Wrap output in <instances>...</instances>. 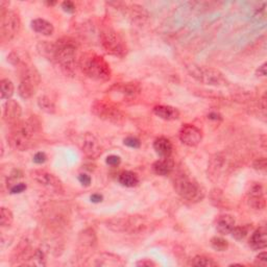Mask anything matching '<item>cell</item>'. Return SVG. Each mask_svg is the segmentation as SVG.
Segmentation results:
<instances>
[{"label":"cell","instance_id":"6da1fadb","mask_svg":"<svg viewBox=\"0 0 267 267\" xmlns=\"http://www.w3.org/2000/svg\"><path fill=\"white\" fill-rule=\"evenodd\" d=\"M39 135V125L33 120H21L11 127L8 135L10 144L19 152H26L32 149Z\"/></svg>","mask_w":267,"mask_h":267},{"label":"cell","instance_id":"7a4b0ae2","mask_svg":"<svg viewBox=\"0 0 267 267\" xmlns=\"http://www.w3.org/2000/svg\"><path fill=\"white\" fill-rule=\"evenodd\" d=\"M78 67L87 77L97 81H108L112 70L108 62L95 52H85L78 58Z\"/></svg>","mask_w":267,"mask_h":267},{"label":"cell","instance_id":"3957f363","mask_svg":"<svg viewBox=\"0 0 267 267\" xmlns=\"http://www.w3.org/2000/svg\"><path fill=\"white\" fill-rule=\"evenodd\" d=\"M172 182L175 192L190 202H199L206 196V190L201 185L184 170L175 172Z\"/></svg>","mask_w":267,"mask_h":267},{"label":"cell","instance_id":"277c9868","mask_svg":"<svg viewBox=\"0 0 267 267\" xmlns=\"http://www.w3.org/2000/svg\"><path fill=\"white\" fill-rule=\"evenodd\" d=\"M77 47L70 38H63L53 43V57L66 74H72L76 65Z\"/></svg>","mask_w":267,"mask_h":267},{"label":"cell","instance_id":"5b68a950","mask_svg":"<svg viewBox=\"0 0 267 267\" xmlns=\"http://www.w3.org/2000/svg\"><path fill=\"white\" fill-rule=\"evenodd\" d=\"M20 84L18 86V94L22 99L32 98L41 83V75L38 69L28 62H24L19 67Z\"/></svg>","mask_w":267,"mask_h":267},{"label":"cell","instance_id":"8992f818","mask_svg":"<svg viewBox=\"0 0 267 267\" xmlns=\"http://www.w3.org/2000/svg\"><path fill=\"white\" fill-rule=\"evenodd\" d=\"M151 222L144 216L115 217L107 221V228L117 233L141 234L150 229Z\"/></svg>","mask_w":267,"mask_h":267},{"label":"cell","instance_id":"52a82bcc","mask_svg":"<svg viewBox=\"0 0 267 267\" xmlns=\"http://www.w3.org/2000/svg\"><path fill=\"white\" fill-rule=\"evenodd\" d=\"M189 75L198 83L212 87H225L229 85V81L224 74L218 69L191 64L187 67Z\"/></svg>","mask_w":267,"mask_h":267},{"label":"cell","instance_id":"ba28073f","mask_svg":"<svg viewBox=\"0 0 267 267\" xmlns=\"http://www.w3.org/2000/svg\"><path fill=\"white\" fill-rule=\"evenodd\" d=\"M91 111L97 118L115 126H122L127 120L125 113L112 100L96 99L91 106Z\"/></svg>","mask_w":267,"mask_h":267},{"label":"cell","instance_id":"9c48e42d","mask_svg":"<svg viewBox=\"0 0 267 267\" xmlns=\"http://www.w3.org/2000/svg\"><path fill=\"white\" fill-rule=\"evenodd\" d=\"M100 44L104 50L116 57H125L128 53V46L122 37L112 28H106L100 33Z\"/></svg>","mask_w":267,"mask_h":267},{"label":"cell","instance_id":"30bf717a","mask_svg":"<svg viewBox=\"0 0 267 267\" xmlns=\"http://www.w3.org/2000/svg\"><path fill=\"white\" fill-rule=\"evenodd\" d=\"M22 22L20 15L15 11H7L2 14L0 21V38L3 42H11L21 31Z\"/></svg>","mask_w":267,"mask_h":267},{"label":"cell","instance_id":"8fae6325","mask_svg":"<svg viewBox=\"0 0 267 267\" xmlns=\"http://www.w3.org/2000/svg\"><path fill=\"white\" fill-rule=\"evenodd\" d=\"M32 179L37 182L40 186L44 187L48 191L55 194H64V186L62 181L55 176L53 173H50L46 170L36 169L31 171Z\"/></svg>","mask_w":267,"mask_h":267},{"label":"cell","instance_id":"7c38bea8","mask_svg":"<svg viewBox=\"0 0 267 267\" xmlns=\"http://www.w3.org/2000/svg\"><path fill=\"white\" fill-rule=\"evenodd\" d=\"M80 149L87 158L92 160L98 159L102 155V153H104L99 140L91 133H86L83 136L80 143Z\"/></svg>","mask_w":267,"mask_h":267},{"label":"cell","instance_id":"4fadbf2b","mask_svg":"<svg viewBox=\"0 0 267 267\" xmlns=\"http://www.w3.org/2000/svg\"><path fill=\"white\" fill-rule=\"evenodd\" d=\"M179 137L183 144L189 147H195L200 144L202 140V132L193 125H185L180 130Z\"/></svg>","mask_w":267,"mask_h":267},{"label":"cell","instance_id":"5bb4252c","mask_svg":"<svg viewBox=\"0 0 267 267\" xmlns=\"http://www.w3.org/2000/svg\"><path fill=\"white\" fill-rule=\"evenodd\" d=\"M110 93L125 101H133L140 94V87L135 83H119L110 89Z\"/></svg>","mask_w":267,"mask_h":267},{"label":"cell","instance_id":"9a60e30c","mask_svg":"<svg viewBox=\"0 0 267 267\" xmlns=\"http://www.w3.org/2000/svg\"><path fill=\"white\" fill-rule=\"evenodd\" d=\"M22 108L14 99H9L6 101L4 106V120L7 125L11 128L18 122L21 121Z\"/></svg>","mask_w":267,"mask_h":267},{"label":"cell","instance_id":"2e32d148","mask_svg":"<svg viewBox=\"0 0 267 267\" xmlns=\"http://www.w3.org/2000/svg\"><path fill=\"white\" fill-rule=\"evenodd\" d=\"M248 200L250 206L255 210H264L266 207V198L264 188L259 183L254 184L248 192Z\"/></svg>","mask_w":267,"mask_h":267},{"label":"cell","instance_id":"e0dca14e","mask_svg":"<svg viewBox=\"0 0 267 267\" xmlns=\"http://www.w3.org/2000/svg\"><path fill=\"white\" fill-rule=\"evenodd\" d=\"M94 266H104V267H119L125 266L126 262L123 259L112 253H101L99 254L94 261L91 263Z\"/></svg>","mask_w":267,"mask_h":267},{"label":"cell","instance_id":"ac0fdd59","mask_svg":"<svg viewBox=\"0 0 267 267\" xmlns=\"http://www.w3.org/2000/svg\"><path fill=\"white\" fill-rule=\"evenodd\" d=\"M215 230L221 235H229L236 225L235 218L230 214H221L215 220Z\"/></svg>","mask_w":267,"mask_h":267},{"label":"cell","instance_id":"d6986e66","mask_svg":"<svg viewBox=\"0 0 267 267\" xmlns=\"http://www.w3.org/2000/svg\"><path fill=\"white\" fill-rule=\"evenodd\" d=\"M175 169L174 161L169 158H161L156 161L153 165V170L156 174L161 176H166L171 174Z\"/></svg>","mask_w":267,"mask_h":267},{"label":"cell","instance_id":"ffe728a7","mask_svg":"<svg viewBox=\"0 0 267 267\" xmlns=\"http://www.w3.org/2000/svg\"><path fill=\"white\" fill-rule=\"evenodd\" d=\"M267 232L265 227H261L257 229L251 236L249 240V244L251 248L255 251H261L266 249L267 246Z\"/></svg>","mask_w":267,"mask_h":267},{"label":"cell","instance_id":"44dd1931","mask_svg":"<svg viewBox=\"0 0 267 267\" xmlns=\"http://www.w3.org/2000/svg\"><path fill=\"white\" fill-rule=\"evenodd\" d=\"M154 150L161 158H169L172 155L173 146L169 139L165 137H159L154 141Z\"/></svg>","mask_w":267,"mask_h":267},{"label":"cell","instance_id":"7402d4cb","mask_svg":"<svg viewBox=\"0 0 267 267\" xmlns=\"http://www.w3.org/2000/svg\"><path fill=\"white\" fill-rule=\"evenodd\" d=\"M154 114L160 119L166 121H173L180 118V111L171 106H156L154 108Z\"/></svg>","mask_w":267,"mask_h":267},{"label":"cell","instance_id":"603a6c76","mask_svg":"<svg viewBox=\"0 0 267 267\" xmlns=\"http://www.w3.org/2000/svg\"><path fill=\"white\" fill-rule=\"evenodd\" d=\"M31 26L34 32L45 37H50L54 33L53 25L49 21H47V20L42 18L34 19L31 23Z\"/></svg>","mask_w":267,"mask_h":267},{"label":"cell","instance_id":"cb8c5ba5","mask_svg":"<svg viewBox=\"0 0 267 267\" xmlns=\"http://www.w3.org/2000/svg\"><path fill=\"white\" fill-rule=\"evenodd\" d=\"M118 182L122 185L123 187L133 188V187H136L139 184V177L135 172L125 170V171L120 172L118 176Z\"/></svg>","mask_w":267,"mask_h":267},{"label":"cell","instance_id":"d4e9b609","mask_svg":"<svg viewBox=\"0 0 267 267\" xmlns=\"http://www.w3.org/2000/svg\"><path fill=\"white\" fill-rule=\"evenodd\" d=\"M15 86L13 81L9 78H4L0 80V93H2V99L9 100L14 95Z\"/></svg>","mask_w":267,"mask_h":267},{"label":"cell","instance_id":"484cf974","mask_svg":"<svg viewBox=\"0 0 267 267\" xmlns=\"http://www.w3.org/2000/svg\"><path fill=\"white\" fill-rule=\"evenodd\" d=\"M38 107L47 114H54L56 109L54 102L46 95H42L38 98Z\"/></svg>","mask_w":267,"mask_h":267},{"label":"cell","instance_id":"4316f807","mask_svg":"<svg viewBox=\"0 0 267 267\" xmlns=\"http://www.w3.org/2000/svg\"><path fill=\"white\" fill-rule=\"evenodd\" d=\"M189 264L197 267H214L218 265L217 262L207 256H195L193 259H191Z\"/></svg>","mask_w":267,"mask_h":267},{"label":"cell","instance_id":"83f0119b","mask_svg":"<svg viewBox=\"0 0 267 267\" xmlns=\"http://www.w3.org/2000/svg\"><path fill=\"white\" fill-rule=\"evenodd\" d=\"M14 221V215L8 208L3 207L0 210V224L3 228H10Z\"/></svg>","mask_w":267,"mask_h":267},{"label":"cell","instance_id":"f1b7e54d","mask_svg":"<svg viewBox=\"0 0 267 267\" xmlns=\"http://www.w3.org/2000/svg\"><path fill=\"white\" fill-rule=\"evenodd\" d=\"M210 244L212 246V249H214L217 252H225L229 248V242L225 239L221 237H217V236L211 239Z\"/></svg>","mask_w":267,"mask_h":267},{"label":"cell","instance_id":"f546056e","mask_svg":"<svg viewBox=\"0 0 267 267\" xmlns=\"http://www.w3.org/2000/svg\"><path fill=\"white\" fill-rule=\"evenodd\" d=\"M96 235L95 232L91 229L84 231L80 234V242L86 246H93L96 243Z\"/></svg>","mask_w":267,"mask_h":267},{"label":"cell","instance_id":"4dcf8cb0","mask_svg":"<svg viewBox=\"0 0 267 267\" xmlns=\"http://www.w3.org/2000/svg\"><path fill=\"white\" fill-rule=\"evenodd\" d=\"M233 238L236 240H242L249 234V229L244 227V225H235L234 229L231 232Z\"/></svg>","mask_w":267,"mask_h":267},{"label":"cell","instance_id":"1f68e13d","mask_svg":"<svg viewBox=\"0 0 267 267\" xmlns=\"http://www.w3.org/2000/svg\"><path fill=\"white\" fill-rule=\"evenodd\" d=\"M123 143H125V145H127L131 149H139L141 145L140 140L136 137H133V136L127 137L125 140H123Z\"/></svg>","mask_w":267,"mask_h":267},{"label":"cell","instance_id":"d6a6232c","mask_svg":"<svg viewBox=\"0 0 267 267\" xmlns=\"http://www.w3.org/2000/svg\"><path fill=\"white\" fill-rule=\"evenodd\" d=\"M27 186L24 183H17L14 184L13 186L10 188V193L11 194H19V193H22L26 190Z\"/></svg>","mask_w":267,"mask_h":267},{"label":"cell","instance_id":"836d02e7","mask_svg":"<svg viewBox=\"0 0 267 267\" xmlns=\"http://www.w3.org/2000/svg\"><path fill=\"white\" fill-rule=\"evenodd\" d=\"M106 163L108 164L109 166L116 167V166H119V165H120L121 158H120L119 156H116V155H111V156H109V157L106 159Z\"/></svg>","mask_w":267,"mask_h":267},{"label":"cell","instance_id":"e575fe53","mask_svg":"<svg viewBox=\"0 0 267 267\" xmlns=\"http://www.w3.org/2000/svg\"><path fill=\"white\" fill-rule=\"evenodd\" d=\"M255 264L258 266H266L267 264V253L266 252H262L260 253L257 257H256V261Z\"/></svg>","mask_w":267,"mask_h":267},{"label":"cell","instance_id":"d590c367","mask_svg":"<svg viewBox=\"0 0 267 267\" xmlns=\"http://www.w3.org/2000/svg\"><path fill=\"white\" fill-rule=\"evenodd\" d=\"M78 181H79V183H80L81 185H83V186H85V187H89L90 185H91V182H92L91 176L88 175V174H86V173L79 174V175H78Z\"/></svg>","mask_w":267,"mask_h":267},{"label":"cell","instance_id":"8d00e7d4","mask_svg":"<svg viewBox=\"0 0 267 267\" xmlns=\"http://www.w3.org/2000/svg\"><path fill=\"white\" fill-rule=\"evenodd\" d=\"M266 159L265 158H260V159H257L255 162H254V168L257 169V170H265L266 169Z\"/></svg>","mask_w":267,"mask_h":267},{"label":"cell","instance_id":"74e56055","mask_svg":"<svg viewBox=\"0 0 267 267\" xmlns=\"http://www.w3.org/2000/svg\"><path fill=\"white\" fill-rule=\"evenodd\" d=\"M47 160V156L45 153H42V152H40V153H37L35 156H34V162L36 164H43L45 163Z\"/></svg>","mask_w":267,"mask_h":267},{"label":"cell","instance_id":"f35d334b","mask_svg":"<svg viewBox=\"0 0 267 267\" xmlns=\"http://www.w3.org/2000/svg\"><path fill=\"white\" fill-rule=\"evenodd\" d=\"M62 9L69 14H72L75 12V6L72 2H64L63 4H62Z\"/></svg>","mask_w":267,"mask_h":267},{"label":"cell","instance_id":"ab89813d","mask_svg":"<svg viewBox=\"0 0 267 267\" xmlns=\"http://www.w3.org/2000/svg\"><path fill=\"white\" fill-rule=\"evenodd\" d=\"M136 265L137 266H142V267H144V266H146V267H155V266H157V263L154 262L151 259H142V260L138 261L136 263Z\"/></svg>","mask_w":267,"mask_h":267},{"label":"cell","instance_id":"60d3db41","mask_svg":"<svg viewBox=\"0 0 267 267\" xmlns=\"http://www.w3.org/2000/svg\"><path fill=\"white\" fill-rule=\"evenodd\" d=\"M90 199H91L92 202L98 203V202H101V201H102V199H104V196H102V195L99 194V193H94V194H92V195L90 196Z\"/></svg>","mask_w":267,"mask_h":267},{"label":"cell","instance_id":"b9f144b4","mask_svg":"<svg viewBox=\"0 0 267 267\" xmlns=\"http://www.w3.org/2000/svg\"><path fill=\"white\" fill-rule=\"evenodd\" d=\"M256 73H257L258 76L265 77L266 76V63H263L261 66H259V68L257 69Z\"/></svg>","mask_w":267,"mask_h":267},{"label":"cell","instance_id":"7bdbcfd3","mask_svg":"<svg viewBox=\"0 0 267 267\" xmlns=\"http://www.w3.org/2000/svg\"><path fill=\"white\" fill-rule=\"evenodd\" d=\"M208 118L211 119V120H214V121H218V120H221V115L216 113V112H211L209 115H208Z\"/></svg>","mask_w":267,"mask_h":267},{"label":"cell","instance_id":"ee69618b","mask_svg":"<svg viewBox=\"0 0 267 267\" xmlns=\"http://www.w3.org/2000/svg\"><path fill=\"white\" fill-rule=\"evenodd\" d=\"M56 3H46V5H48V6H54Z\"/></svg>","mask_w":267,"mask_h":267}]
</instances>
